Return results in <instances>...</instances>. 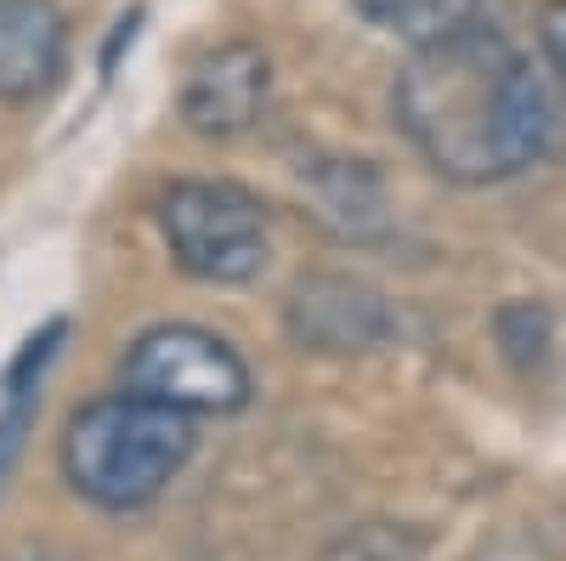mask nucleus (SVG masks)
Returning <instances> with one entry per match:
<instances>
[{
	"label": "nucleus",
	"mask_w": 566,
	"mask_h": 561,
	"mask_svg": "<svg viewBox=\"0 0 566 561\" xmlns=\"http://www.w3.org/2000/svg\"><path fill=\"white\" fill-rule=\"evenodd\" d=\"M397 120L442 176L470 187L522 176L560 131L549 80L476 18L413 45L397 74Z\"/></svg>",
	"instance_id": "f257e3e1"
},
{
	"label": "nucleus",
	"mask_w": 566,
	"mask_h": 561,
	"mask_svg": "<svg viewBox=\"0 0 566 561\" xmlns=\"http://www.w3.org/2000/svg\"><path fill=\"white\" fill-rule=\"evenodd\" d=\"M193 459V414L154 397H103L69 419L63 471L103 510H136L170 488V477Z\"/></svg>",
	"instance_id": "f03ea898"
},
{
	"label": "nucleus",
	"mask_w": 566,
	"mask_h": 561,
	"mask_svg": "<svg viewBox=\"0 0 566 561\" xmlns=\"http://www.w3.org/2000/svg\"><path fill=\"white\" fill-rule=\"evenodd\" d=\"M159 227L170 256L205 284H250L266 267V210L232 181H176Z\"/></svg>",
	"instance_id": "7ed1b4c3"
},
{
	"label": "nucleus",
	"mask_w": 566,
	"mask_h": 561,
	"mask_svg": "<svg viewBox=\"0 0 566 561\" xmlns=\"http://www.w3.org/2000/svg\"><path fill=\"white\" fill-rule=\"evenodd\" d=\"M125 392L170 403L181 414H232L250 403V368L210 330L165 323L125 352Z\"/></svg>",
	"instance_id": "20e7f679"
},
{
	"label": "nucleus",
	"mask_w": 566,
	"mask_h": 561,
	"mask_svg": "<svg viewBox=\"0 0 566 561\" xmlns=\"http://www.w3.org/2000/svg\"><path fill=\"white\" fill-rule=\"evenodd\" d=\"M266 85H272V69H266L261 45L227 40V45H216V52H205L193 63V74H187L181 120L199 136H239V131H250L261 120Z\"/></svg>",
	"instance_id": "39448f33"
},
{
	"label": "nucleus",
	"mask_w": 566,
	"mask_h": 561,
	"mask_svg": "<svg viewBox=\"0 0 566 561\" xmlns=\"http://www.w3.org/2000/svg\"><path fill=\"white\" fill-rule=\"evenodd\" d=\"M63 63L69 29L52 0H0V103H40Z\"/></svg>",
	"instance_id": "423d86ee"
},
{
	"label": "nucleus",
	"mask_w": 566,
	"mask_h": 561,
	"mask_svg": "<svg viewBox=\"0 0 566 561\" xmlns=\"http://www.w3.org/2000/svg\"><path fill=\"white\" fill-rule=\"evenodd\" d=\"M290 330L301 346H317V352H368L380 346L391 318H386V301L374 295L368 284H352V278H306L290 301Z\"/></svg>",
	"instance_id": "0eeeda50"
},
{
	"label": "nucleus",
	"mask_w": 566,
	"mask_h": 561,
	"mask_svg": "<svg viewBox=\"0 0 566 561\" xmlns=\"http://www.w3.org/2000/svg\"><path fill=\"white\" fill-rule=\"evenodd\" d=\"M63 341V323H52L40 341L23 346L18 368H12V392H7V408H0V494H7L12 471H18V454H23V437L34 432V386H40V368L52 363Z\"/></svg>",
	"instance_id": "6e6552de"
},
{
	"label": "nucleus",
	"mask_w": 566,
	"mask_h": 561,
	"mask_svg": "<svg viewBox=\"0 0 566 561\" xmlns=\"http://www.w3.org/2000/svg\"><path fill=\"white\" fill-rule=\"evenodd\" d=\"M352 7H357L374 29L402 34L408 45H419V40H437V34H448L453 23H464L459 0H352Z\"/></svg>",
	"instance_id": "1a4fd4ad"
},
{
	"label": "nucleus",
	"mask_w": 566,
	"mask_h": 561,
	"mask_svg": "<svg viewBox=\"0 0 566 561\" xmlns=\"http://www.w3.org/2000/svg\"><path fill=\"white\" fill-rule=\"evenodd\" d=\"M544 52H549L555 74L566 80V0H549L544 7Z\"/></svg>",
	"instance_id": "9d476101"
},
{
	"label": "nucleus",
	"mask_w": 566,
	"mask_h": 561,
	"mask_svg": "<svg viewBox=\"0 0 566 561\" xmlns=\"http://www.w3.org/2000/svg\"><path fill=\"white\" fill-rule=\"evenodd\" d=\"M12 561H63V555H52V550H18Z\"/></svg>",
	"instance_id": "9b49d317"
}]
</instances>
